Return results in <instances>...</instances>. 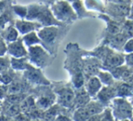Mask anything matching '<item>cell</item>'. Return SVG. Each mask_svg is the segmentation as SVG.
I'll return each mask as SVG.
<instances>
[{
    "instance_id": "cell-22",
    "label": "cell",
    "mask_w": 133,
    "mask_h": 121,
    "mask_svg": "<svg viewBox=\"0 0 133 121\" xmlns=\"http://www.w3.org/2000/svg\"><path fill=\"white\" fill-rule=\"evenodd\" d=\"M114 4H119V5H129L131 2V0H112Z\"/></svg>"
},
{
    "instance_id": "cell-11",
    "label": "cell",
    "mask_w": 133,
    "mask_h": 121,
    "mask_svg": "<svg viewBox=\"0 0 133 121\" xmlns=\"http://www.w3.org/2000/svg\"><path fill=\"white\" fill-rule=\"evenodd\" d=\"M86 5L90 9H96V10L105 9V6L100 0H86Z\"/></svg>"
},
{
    "instance_id": "cell-13",
    "label": "cell",
    "mask_w": 133,
    "mask_h": 121,
    "mask_svg": "<svg viewBox=\"0 0 133 121\" xmlns=\"http://www.w3.org/2000/svg\"><path fill=\"white\" fill-rule=\"evenodd\" d=\"M99 78H100V81L101 82H103L105 83L106 85H110L113 83V76L111 75L110 73L109 72H99Z\"/></svg>"
},
{
    "instance_id": "cell-1",
    "label": "cell",
    "mask_w": 133,
    "mask_h": 121,
    "mask_svg": "<svg viewBox=\"0 0 133 121\" xmlns=\"http://www.w3.org/2000/svg\"><path fill=\"white\" fill-rule=\"evenodd\" d=\"M54 15L58 19L62 20H71L75 18V14L74 9L66 1L58 2L53 7Z\"/></svg>"
},
{
    "instance_id": "cell-21",
    "label": "cell",
    "mask_w": 133,
    "mask_h": 121,
    "mask_svg": "<svg viewBox=\"0 0 133 121\" xmlns=\"http://www.w3.org/2000/svg\"><path fill=\"white\" fill-rule=\"evenodd\" d=\"M7 67V61L5 59L0 58V72H4Z\"/></svg>"
},
{
    "instance_id": "cell-28",
    "label": "cell",
    "mask_w": 133,
    "mask_h": 121,
    "mask_svg": "<svg viewBox=\"0 0 133 121\" xmlns=\"http://www.w3.org/2000/svg\"><path fill=\"white\" fill-rule=\"evenodd\" d=\"M16 121H25V118L23 116H19L16 118Z\"/></svg>"
},
{
    "instance_id": "cell-3",
    "label": "cell",
    "mask_w": 133,
    "mask_h": 121,
    "mask_svg": "<svg viewBox=\"0 0 133 121\" xmlns=\"http://www.w3.org/2000/svg\"><path fill=\"white\" fill-rule=\"evenodd\" d=\"M105 10L108 11L110 14L119 16H128L130 14V7H129V5H119V4L114 3H110L107 7L105 6Z\"/></svg>"
},
{
    "instance_id": "cell-7",
    "label": "cell",
    "mask_w": 133,
    "mask_h": 121,
    "mask_svg": "<svg viewBox=\"0 0 133 121\" xmlns=\"http://www.w3.org/2000/svg\"><path fill=\"white\" fill-rule=\"evenodd\" d=\"M56 34H57V29L56 28H46L39 33V35L41 36V38H43L46 42H49L54 41Z\"/></svg>"
},
{
    "instance_id": "cell-24",
    "label": "cell",
    "mask_w": 133,
    "mask_h": 121,
    "mask_svg": "<svg viewBox=\"0 0 133 121\" xmlns=\"http://www.w3.org/2000/svg\"><path fill=\"white\" fill-rule=\"evenodd\" d=\"M101 116H99V115H92L91 117H90L89 118L87 119V121H101Z\"/></svg>"
},
{
    "instance_id": "cell-10",
    "label": "cell",
    "mask_w": 133,
    "mask_h": 121,
    "mask_svg": "<svg viewBox=\"0 0 133 121\" xmlns=\"http://www.w3.org/2000/svg\"><path fill=\"white\" fill-rule=\"evenodd\" d=\"M84 109L87 110V112L89 113L90 117H91L92 115H96L100 113L102 110V106L99 103H96V102H91Z\"/></svg>"
},
{
    "instance_id": "cell-31",
    "label": "cell",
    "mask_w": 133,
    "mask_h": 121,
    "mask_svg": "<svg viewBox=\"0 0 133 121\" xmlns=\"http://www.w3.org/2000/svg\"><path fill=\"white\" fill-rule=\"evenodd\" d=\"M123 121H128V120H123Z\"/></svg>"
},
{
    "instance_id": "cell-20",
    "label": "cell",
    "mask_w": 133,
    "mask_h": 121,
    "mask_svg": "<svg viewBox=\"0 0 133 121\" xmlns=\"http://www.w3.org/2000/svg\"><path fill=\"white\" fill-rule=\"evenodd\" d=\"M124 49H125V51L128 52V53H133V39L128 41V42L125 44Z\"/></svg>"
},
{
    "instance_id": "cell-6",
    "label": "cell",
    "mask_w": 133,
    "mask_h": 121,
    "mask_svg": "<svg viewBox=\"0 0 133 121\" xmlns=\"http://www.w3.org/2000/svg\"><path fill=\"white\" fill-rule=\"evenodd\" d=\"M74 98V91L71 89H64L60 93V100L65 106H70Z\"/></svg>"
},
{
    "instance_id": "cell-18",
    "label": "cell",
    "mask_w": 133,
    "mask_h": 121,
    "mask_svg": "<svg viewBox=\"0 0 133 121\" xmlns=\"http://www.w3.org/2000/svg\"><path fill=\"white\" fill-rule=\"evenodd\" d=\"M125 31H126L127 34L130 36H133V21L128 22L125 25Z\"/></svg>"
},
{
    "instance_id": "cell-30",
    "label": "cell",
    "mask_w": 133,
    "mask_h": 121,
    "mask_svg": "<svg viewBox=\"0 0 133 121\" xmlns=\"http://www.w3.org/2000/svg\"><path fill=\"white\" fill-rule=\"evenodd\" d=\"M72 1H75V0H72Z\"/></svg>"
},
{
    "instance_id": "cell-16",
    "label": "cell",
    "mask_w": 133,
    "mask_h": 121,
    "mask_svg": "<svg viewBox=\"0 0 133 121\" xmlns=\"http://www.w3.org/2000/svg\"><path fill=\"white\" fill-rule=\"evenodd\" d=\"M88 101H89V97L85 93H81V94L78 95L77 98H76V102L79 106L86 105Z\"/></svg>"
},
{
    "instance_id": "cell-14",
    "label": "cell",
    "mask_w": 133,
    "mask_h": 121,
    "mask_svg": "<svg viewBox=\"0 0 133 121\" xmlns=\"http://www.w3.org/2000/svg\"><path fill=\"white\" fill-rule=\"evenodd\" d=\"M132 89L130 88V85L128 84H122L121 86H119V90H118V95L119 96H128L130 94Z\"/></svg>"
},
{
    "instance_id": "cell-8",
    "label": "cell",
    "mask_w": 133,
    "mask_h": 121,
    "mask_svg": "<svg viewBox=\"0 0 133 121\" xmlns=\"http://www.w3.org/2000/svg\"><path fill=\"white\" fill-rule=\"evenodd\" d=\"M114 89L107 87V88H103L101 91H99L98 93V98H100V100L102 102H106L109 99L112 98L114 96Z\"/></svg>"
},
{
    "instance_id": "cell-5",
    "label": "cell",
    "mask_w": 133,
    "mask_h": 121,
    "mask_svg": "<svg viewBox=\"0 0 133 121\" xmlns=\"http://www.w3.org/2000/svg\"><path fill=\"white\" fill-rule=\"evenodd\" d=\"M102 87V82L97 77H91L89 80L87 84V90L90 95H95L100 91V89Z\"/></svg>"
},
{
    "instance_id": "cell-23",
    "label": "cell",
    "mask_w": 133,
    "mask_h": 121,
    "mask_svg": "<svg viewBox=\"0 0 133 121\" xmlns=\"http://www.w3.org/2000/svg\"><path fill=\"white\" fill-rule=\"evenodd\" d=\"M101 121H112V117L110 110H107V112L105 113V116L102 118V119Z\"/></svg>"
},
{
    "instance_id": "cell-4",
    "label": "cell",
    "mask_w": 133,
    "mask_h": 121,
    "mask_svg": "<svg viewBox=\"0 0 133 121\" xmlns=\"http://www.w3.org/2000/svg\"><path fill=\"white\" fill-rule=\"evenodd\" d=\"M123 57L121 55L115 54V53H111L110 55H108L105 59V64L106 66L110 67V68H115V67H119L123 63Z\"/></svg>"
},
{
    "instance_id": "cell-17",
    "label": "cell",
    "mask_w": 133,
    "mask_h": 121,
    "mask_svg": "<svg viewBox=\"0 0 133 121\" xmlns=\"http://www.w3.org/2000/svg\"><path fill=\"white\" fill-rule=\"evenodd\" d=\"M16 37H17V33H16V31L15 30L14 28H9L8 33H7V35H6L7 40H9V41L16 40Z\"/></svg>"
},
{
    "instance_id": "cell-26",
    "label": "cell",
    "mask_w": 133,
    "mask_h": 121,
    "mask_svg": "<svg viewBox=\"0 0 133 121\" xmlns=\"http://www.w3.org/2000/svg\"><path fill=\"white\" fill-rule=\"evenodd\" d=\"M127 61H129V63L130 64H133V53L127 56Z\"/></svg>"
},
{
    "instance_id": "cell-9",
    "label": "cell",
    "mask_w": 133,
    "mask_h": 121,
    "mask_svg": "<svg viewBox=\"0 0 133 121\" xmlns=\"http://www.w3.org/2000/svg\"><path fill=\"white\" fill-rule=\"evenodd\" d=\"M9 51H10L11 54L17 57L25 54V49H24V47L21 45L20 42H15V44H11L10 47H9Z\"/></svg>"
},
{
    "instance_id": "cell-19",
    "label": "cell",
    "mask_w": 133,
    "mask_h": 121,
    "mask_svg": "<svg viewBox=\"0 0 133 121\" xmlns=\"http://www.w3.org/2000/svg\"><path fill=\"white\" fill-rule=\"evenodd\" d=\"M18 111H19V107H18V106H16V104L10 106V107H9V109H7V113H9V115H11V116L16 115L18 113Z\"/></svg>"
},
{
    "instance_id": "cell-2",
    "label": "cell",
    "mask_w": 133,
    "mask_h": 121,
    "mask_svg": "<svg viewBox=\"0 0 133 121\" xmlns=\"http://www.w3.org/2000/svg\"><path fill=\"white\" fill-rule=\"evenodd\" d=\"M115 103L116 116L119 118H127L131 116V108L128 102L125 101L124 99H117L115 100Z\"/></svg>"
},
{
    "instance_id": "cell-12",
    "label": "cell",
    "mask_w": 133,
    "mask_h": 121,
    "mask_svg": "<svg viewBox=\"0 0 133 121\" xmlns=\"http://www.w3.org/2000/svg\"><path fill=\"white\" fill-rule=\"evenodd\" d=\"M89 118V113L87 112V110L84 108L78 109L75 112V114H74V118H75L76 121H86Z\"/></svg>"
},
{
    "instance_id": "cell-25",
    "label": "cell",
    "mask_w": 133,
    "mask_h": 121,
    "mask_svg": "<svg viewBox=\"0 0 133 121\" xmlns=\"http://www.w3.org/2000/svg\"><path fill=\"white\" fill-rule=\"evenodd\" d=\"M5 44H3V42H2V40L0 39V54H4V53H5Z\"/></svg>"
},
{
    "instance_id": "cell-27",
    "label": "cell",
    "mask_w": 133,
    "mask_h": 121,
    "mask_svg": "<svg viewBox=\"0 0 133 121\" xmlns=\"http://www.w3.org/2000/svg\"><path fill=\"white\" fill-rule=\"evenodd\" d=\"M57 121H70L67 118H65V117H63V116H60L59 118H58Z\"/></svg>"
},
{
    "instance_id": "cell-15",
    "label": "cell",
    "mask_w": 133,
    "mask_h": 121,
    "mask_svg": "<svg viewBox=\"0 0 133 121\" xmlns=\"http://www.w3.org/2000/svg\"><path fill=\"white\" fill-rule=\"evenodd\" d=\"M17 27H18V29L22 32V33H27V32H30L31 30H33V28H34L33 24L22 23V22H18Z\"/></svg>"
},
{
    "instance_id": "cell-29",
    "label": "cell",
    "mask_w": 133,
    "mask_h": 121,
    "mask_svg": "<svg viewBox=\"0 0 133 121\" xmlns=\"http://www.w3.org/2000/svg\"><path fill=\"white\" fill-rule=\"evenodd\" d=\"M130 18H131V19H133V5H132L131 9H130Z\"/></svg>"
}]
</instances>
